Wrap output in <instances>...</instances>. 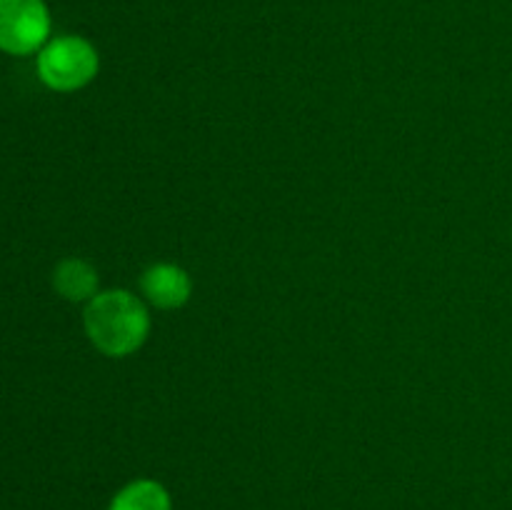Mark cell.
<instances>
[{"label": "cell", "mask_w": 512, "mask_h": 510, "mask_svg": "<svg viewBox=\"0 0 512 510\" xmlns=\"http://www.w3.org/2000/svg\"><path fill=\"white\" fill-rule=\"evenodd\" d=\"M50 35L45 0H0V50L28 55L43 48Z\"/></svg>", "instance_id": "3957f363"}, {"label": "cell", "mask_w": 512, "mask_h": 510, "mask_svg": "<svg viewBox=\"0 0 512 510\" xmlns=\"http://www.w3.org/2000/svg\"><path fill=\"white\" fill-rule=\"evenodd\" d=\"M145 300L160 310L183 308L193 295V280L188 270L175 263H155L140 278Z\"/></svg>", "instance_id": "277c9868"}, {"label": "cell", "mask_w": 512, "mask_h": 510, "mask_svg": "<svg viewBox=\"0 0 512 510\" xmlns=\"http://www.w3.org/2000/svg\"><path fill=\"white\" fill-rule=\"evenodd\" d=\"M108 510H170V495L155 480H135L115 495Z\"/></svg>", "instance_id": "8992f818"}, {"label": "cell", "mask_w": 512, "mask_h": 510, "mask_svg": "<svg viewBox=\"0 0 512 510\" xmlns=\"http://www.w3.org/2000/svg\"><path fill=\"white\" fill-rule=\"evenodd\" d=\"M85 335L108 358H128L143 348L150 333V315L130 290H103L83 313Z\"/></svg>", "instance_id": "6da1fadb"}, {"label": "cell", "mask_w": 512, "mask_h": 510, "mask_svg": "<svg viewBox=\"0 0 512 510\" xmlns=\"http://www.w3.org/2000/svg\"><path fill=\"white\" fill-rule=\"evenodd\" d=\"M53 285L70 303H90L98 295V270L83 258H65L55 268Z\"/></svg>", "instance_id": "5b68a950"}, {"label": "cell", "mask_w": 512, "mask_h": 510, "mask_svg": "<svg viewBox=\"0 0 512 510\" xmlns=\"http://www.w3.org/2000/svg\"><path fill=\"white\" fill-rule=\"evenodd\" d=\"M100 70L98 50L80 35L48 40L38 53V78L58 93H73L93 83Z\"/></svg>", "instance_id": "7a4b0ae2"}]
</instances>
